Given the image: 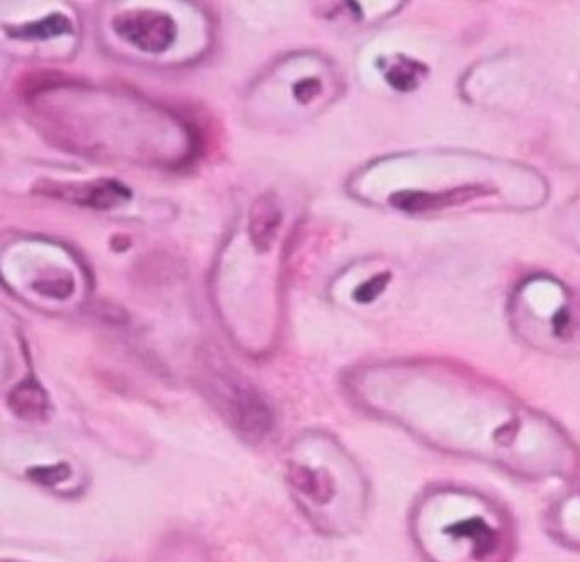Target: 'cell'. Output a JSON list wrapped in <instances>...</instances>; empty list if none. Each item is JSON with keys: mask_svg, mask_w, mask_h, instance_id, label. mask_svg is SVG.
<instances>
[{"mask_svg": "<svg viewBox=\"0 0 580 562\" xmlns=\"http://www.w3.org/2000/svg\"><path fill=\"white\" fill-rule=\"evenodd\" d=\"M117 36L146 53H162L175 41L174 19L169 14L148 9L121 13L113 19Z\"/></svg>", "mask_w": 580, "mask_h": 562, "instance_id": "cell-1", "label": "cell"}, {"mask_svg": "<svg viewBox=\"0 0 580 562\" xmlns=\"http://www.w3.org/2000/svg\"><path fill=\"white\" fill-rule=\"evenodd\" d=\"M42 192L50 198L72 201L92 209H113L123 202L130 201V189L113 179L92 180L86 184H53L40 182Z\"/></svg>", "mask_w": 580, "mask_h": 562, "instance_id": "cell-2", "label": "cell"}, {"mask_svg": "<svg viewBox=\"0 0 580 562\" xmlns=\"http://www.w3.org/2000/svg\"><path fill=\"white\" fill-rule=\"evenodd\" d=\"M230 401L237 428L250 440H261L273 428V413L254 391L235 390Z\"/></svg>", "mask_w": 580, "mask_h": 562, "instance_id": "cell-3", "label": "cell"}, {"mask_svg": "<svg viewBox=\"0 0 580 562\" xmlns=\"http://www.w3.org/2000/svg\"><path fill=\"white\" fill-rule=\"evenodd\" d=\"M281 219V209L271 196H261L252 204L248 213V236L256 250L267 252L273 246Z\"/></svg>", "mask_w": 580, "mask_h": 562, "instance_id": "cell-4", "label": "cell"}, {"mask_svg": "<svg viewBox=\"0 0 580 562\" xmlns=\"http://www.w3.org/2000/svg\"><path fill=\"white\" fill-rule=\"evenodd\" d=\"M485 194V189L482 188H462L454 189L450 192H439V194H429V192H398L390 198V204L404 211H427V209H439L448 207L454 204L470 201L473 198H479Z\"/></svg>", "mask_w": 580, "mask_h": 562, "instance_id": "cell-5", "label": "cell"}, {"mask_svg": "<svg viewBox=\"0 0 580 562\" xmlns=\"http://www.w3.org/2000/svg\"><path fill=\"white\" fill-rule=\"evenodd\" d=\"M9 406L19 419H42L48 411V396L38 382L26 381L11 392Z\"/></svg>", "mask_w": 580, "mask_h": 562, "instance_id": "cell-6", "label": "cell"}, {"mask_svg": "<svg viewBox=\"0 0 580 562\" xmlns=\"http://www.w3.org/2000/svg\"><path fill=\"white\" fill-rule=\"evenodd\" d=\"M72 23L67 15L50 14L44 19L34 21L30 24H24L21 28L13 29V36L15 38H28V40H48L55 38L61 34H70L72 32Z\"/></svg>", "mask_w": 580, "mask_h": 562, "instance_id": "cell-7", "label": "cell"}, {"mask_svg": "<svg viewBox=\"0 0 580 562\" xmlns=\"http://www.w3.org/2000/svg\"><path fill=\"white\" fill-rule=\"evenodd\" d=\"M290 483L317 503H325L332 496L331 481L308 467H293L290 471Z\"/></svg>", "mask_w": 580, "mask_h": 562, "instance_id": "cell-8", "label": "cell"}, {"mask_svg": "<svg viewBox=\"0 0 580 562\" xmlns=\"http://www.w3.org/2000/svg\"><path fill=\"white\" fill-rule=\"evenodd\" d=\"M417 70H426L419 63L404 60L397 67H393L390 72L387 73V80L390 86L395 87L397 90H412L414 87L419 84V73Z\"/></svg>", "mask_w": 580, "mask_h": 562, "instance_id": "cell-9", "label": "cell"}, {"mask_svg": "<svg viewBox=\"0 0 580 562\" xmlns=\"http://www.w3.org/2000/svg\"><path fill=\"white\" fill-rule=\"evenodd\" d=\"M388 281H390V274H379L377 277H373V279H370L368 282H364L363 286L356 289L354 299L358 303L363 304L375 301L378 296L383 292V289L387 288Z\"/></svg>", "mask_w": 580, "mask_h": 562, "instance_id": "cell-10", "label": "cell"}, {"mask_svg": "<svg viewBox=\"0 0 580 562\" xmlns=\"http://www.w3.org/2000/svg\"><path fill=\"white\" fill-rule=\"evenodd\" d=\"M320 90H322V84H320L319 78H304L302 82H298L293 88L295 97L302 104H308V102L313 101L319 96Z\"/></svg>", "mask_w": 580, "mask_h": 562, "instance_id": "cell-11", "label": "cell"}, {"mask_svg": "<svg viewBox=\"0 0 580 562\" xmlns=\"http://www.w3.org/2000/svg\"><path fill=\"white\" fill-rule=\"evenodd\" d=\"M33 474H40V477H36L40 483H59L63 477L69 476V471L61 465H57V467L36 469Z\"/></svg>", "mask_w": 580, "mask_h": 562, "instance_id": "cell-12", "label": "cell"}]
</instances>
